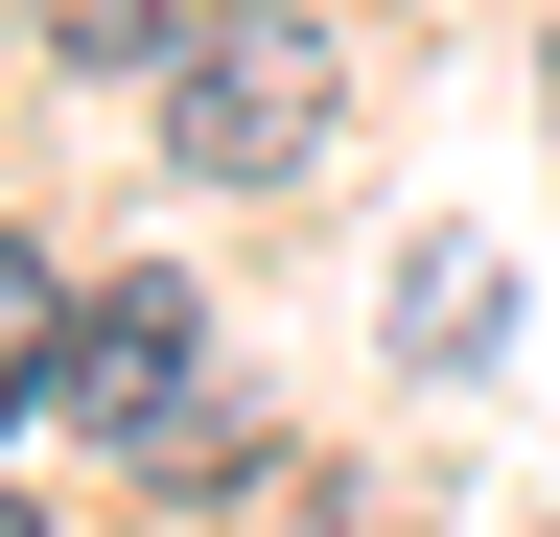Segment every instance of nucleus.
Listing matches in <instances>:
<instances>
[{"label": "nucleus", "mask_w": 560, "mask_h": 537, "mask_svg": "<svg viewBox=\"0 0 560 537\" xmlns=\"http://www.w3.org/2000/svg\"><path fill=\"white\" fill-rule=\"evenodd\" d=\"M327 141H350L327 24H187V47H164V164H187V187H304Z\"/></svg>", "instance_id": "obj_1"}, {"label": "nucleus", "mask_w": 560, "mask_h": 537, "mask_svg": "<svg viewBox=\"0 0 560 537\" xmlns=\"http://www.w3.org/2000/svg\"><path fill=\"white\" fill-rule=\"evenodd\" d=\"M70 421H94V444H164L187 421V281H94V327H70Z\"/></svg>", "instance_id": "obj_2"}, {"label": "nucleus", "mask_w": 560, "mask_h": 537, "mask_svg": "<svg viewBox=\"0 0 560 537\" xmlns=\"http://www.w3.org/2000/svg\"><path fill=\"white\" fill-rule=\"evenodd\" d=\"M490 327H514V281H490V257L444 234V257H397V351L444 374V351H490Z\"/></svg>", "instance_id": "obj_3"}, {"label": "nucleus", "mask_w": 560, "mask_h": 537, "mask_svg": "<svg viewBox=\"0 0 560 537\" xmlns=\"http://www.w3.org/2000/svg\"><path fill=\"white\" fill-rule=\"evenodd\" d=\"M47 374H70V304H47V257H24V234H0V421H24V397H47Z\"/></svg>", "instance_id": "obj_4"}, {"label": "nucleus", "mask_w": 560, "mask_h": 537, "mask_svg": "<svg viewBox=\"0 0 560 537\" xmlns=\"http://www.w3.org/2000/svg\"><path fill=\"white\" fill-rule=\"evenodd\" d=\"M24 24L70 47V71H140V47H164V0H24Z\"/></svg>", "instance_id": "obj_5"}, {"label": "nucleus", "mask_w": 560, "mask_h": 537, "mask_svg": "<svg viewBox=\"0 0 560 537\" xmlns=\"http://www.w3.org/2000/svg\"><path fill=\"white\" fill-rule=\"evenodd\" d=\"M0 537H47V514H0Z\"/></svg>", "instance_id": "obj_6"}, {"label": "nucleus", "mask_w": 560, "mask_h": 537, "mask_svg": "<svg viewBox=\"0 0 560 537\" xmlns=\"http://www.w3.org/2000/svg\"><path fill=\"white\" fill-rule=\"evenodd\" d=\"M537 94H560V71H537Z\"/></svg>", "instance_id": "obj_7"}]
</instances>
